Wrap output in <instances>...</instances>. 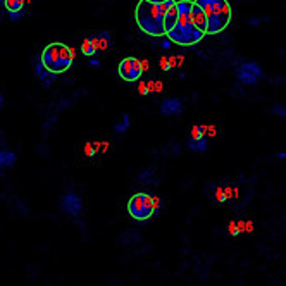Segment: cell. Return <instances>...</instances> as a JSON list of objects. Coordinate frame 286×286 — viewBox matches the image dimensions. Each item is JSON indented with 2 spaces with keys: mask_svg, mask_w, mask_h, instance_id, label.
<instances>
[{
  "mask_svg": "<svg viewBox=\"0 0 286 286\" xmlns=\"http://www.w3.org/2000/svg\"><path fill=\"white\" fill-rule=\"evenodd\" d=\"M6 147V135H4V131H0V148Z\"/></svg>",
  "mask_w": 286,
  "mask_h": 286,
  "instance_id": "obj_23",
  "label": "cell"
},
{
  "mask_svg": "<svg viewBox=\"0 0 286 286\" xmlns=\"http://www.w3.org/2000/svg\"><path fill=\"white\" fill-rule=\"evenodd\" d=\"M118 74L123 81L126 83H133L138 81L143 74V64L142 60H138L136 57H126L119 62L118 67Z\"/></svg>",
  "mask_w": 286,
  "mask_h": 286,
  "instance_id": "obj_7",
  "label": "cell"
},
{
  "mask_svg": "<svg viewBox=\"0 0 286 286\" xmlns=\"http://www.w3.org/2000/svg\"><path fill=\"white\" fill-rule=\"evenodd\" d=\"M72 60H74V54L66 43L54 42L48 43L43 48L42 54H40L38 62L42 64V67L45 71H48L50 74L59 76L64 74L69 67L72 66Z\"/></svg>",
  "mask_w": 286,
  "mask_h": 286,
  "instance_id": "obj_4",
  "label": "cell"
},
{
  "mask_svg": "<svg viewBox=\"0 0 286 286\" xmlns=\"http://www.w3.org/2000/svg\"><path fill=\"white\" fill-rule=\"evenodd\" d=\"M236 78L241 84H247V86H252V84L259 83L260 79L264 78V71L262 67L259 66L257 62H241L236 67Z\"/></svg>",
  "mask_w": 286,
  "mask_h": 286,
  "instance_id": "obj_6",
  "label": "cell"
},
{
  "mask_svg": "<svg viewBox=\"0 0 286 286\" xmlns=\"http://www.w3.org/2000/svg\"><path fill=\"white\" fill-rule=\"evenodd\" d=\"M272 112H274L276 116H279V118H284L286 116V109L284 106H281V104H276V106L272 107Z\"/></svg>",
  "mask_w": 286,
  "mask_h": 286,
  "instance_id": "obj_22",
  "label": "cell"
},
{
  "mask_svg": "<svg viewBox=\"0 0 286 286\" xmlns=\"http://www.w3.org/2000/svg\"><path fill=\"white\" fill-rule=\"evenodd\" d=\"M2 6L9 19L14 23L21 21L26 16V0H2Z\"/></svg>",
  "mask_w": 286,
  "mask_h": 286,
  "instance_id": "obj_9",
  "label": "cell"
},
{
  "mask_svg": "<svg viewBox=\"0 0 286 286\" xmlns=\"http://www.w3.org/2000/svg\"><path fill=\"white\" fill-rule=\"evenodd\" d=\"M150 2H154V4H164L166 0H150Z\"/></svg>",
  "mask_w": 286,
  "mask_h": 286,
  "instance_id": "obj_25",
  "label": "cell"
},
{
  "mask_svg": "<svg viewBox=\"0 0 286 286\" xmlns=\"http://www.w3.org/2000/svg\"><path fill=\"white\" fill-rule=\"evenodd\" d=\"M183 112V102L179 99H166L160 104V114L166 118H172V116H179Z\"/></svg>",
  "mask_w": 286,
  "mask_h": 286,
  "instance_id": "obj_10",
  "label": "cell"
},
{
  "mask_svg": "<svg viewBox=\"0 0 286 286\" xmlns=\"http://www.w3.org/2000/svg\"><path fill=\"white\" fill-rule=\"evenodd\" d=\"M174 0H166L164 4H154L150 0H140L135 9V21L143 33L150 36H164V16L167 6Z\"/></svg>",
  "mask_w": 286,
  "mask_h": 286,
  "instance_id": "obj_2",
  "label": "cell"
},
{
  "mask_svg": "<svg viewBox=\"0 0 286 286\" xmlns=\"http://www.w3.org/2000/svg\"><path fill=\"white\" fill-rule=\"evenodd\" d=\"M59 209L71 217H79L83 214V200L78 193L67 192L59 199Z\"/></svg>",
  "mask_w": 286,
  "mask_h": 286,
  "instance_id": "obj_8",
  "label": "cell"
},
{
  "mask_svg": "<svg viewBox=\"0 0 286 286\" xmlns=\"http://www.w3.org/2000/svg\"><path fill=\"white\" fill-rule=\"evenodd\" d=\"M188 148H190L192 152H199V154L207 152L209 150L207 136H204V138H190V140H188Z\"/></svg>",
  "mask_w": 286,
  "mask_h": 286,
  "instance_id": "obj_16",
  "label": "cell"
},
{
  "mask_svg": "<svg viewBox=\"0 0 286 286\" xmlns=\"http://www.w3.org/2000/svg\"><path fill=\"white\" fill-rule=\"evenodd\" d=\"M195 4L204 11L207 19L205 35H219L231 23V6L228 0H195Z\"/></svg>",
  "mask_w": 286,
  "mask_h": 286,
  "instance_id": "obj_3",
  "label": "cell"
},
{
  "mask_svg": "<svg viewBox=\"0 0 286 286\" xmlns=\"http://www.w3.org/2000/svg\"><path fill=\"white\" fill-rule=\"evenodd\" d=\"M138 181L140 183H147V184H157L159 183V179H157L155 176V169L150 167V169H145L138 174Z\"/></svg>",
  "mask_w": 286,
  "mask_h": 286,
  "instance_id": "obj_17",
  "label": "cell"
},
{
  "mask_svg": "<svg viewBox=\"0 0 286 286\" xmlns=\"http://www.w3.org/2000/svg\"><path fill=\"white\" fill-rule=\"evenodd\" d=\"M155 202L157 197L150 195V193H135L128 202V214H130L135 221H148L155 216Z\"/></svg>",
  "mask_w": 286,
  "mask_h": 286,
  "instance_id": "obj_5",
  "label": "cell"
},
{
  "mask_svg": "<svg viewBox=\"0 0 286 286\" xmlns=\"http://www.w3.org/2000/svg\"><path fill=\"white\" fill-rule=\"evenodd\" d=\"M205 136V128L200 126V124H195L192 130V136L190 138H204Z\"/></svg>",
  "mask_w": 286,
  "mask_h": 286,
  "instance_id": "obj_20",
  "label": "cell"
},
{
  "mask_svg": "<svg viewBox=\"0 0 286 286\" xmlns=\"http://www.w3.org/2000/svg\"><path fill=\"white\" fill-rule=\"evenodd\" d=\"M81 52H83V55H86V57H93L95 54H99V52H97V47H95L93 38H91V36H88V38L83 42Z\"/></svg>",
  "mask_w": 286,
  "mask_h": 286,
  "instance_id": "obj_18",
  "label": "cell"
},
{
  "mask_svg": "<svg viewBox=\"0 0 286 286\" xmlns=\"http://www.w3.org/2000/svg\"><path fill=\"white\" fill-rule=\"evenodd\" d=\"M228 233L231 236H238L241 233V226H238L236 223H231V224H229V228H228Z\"/></svg>",
  "mask_w": 286,
  "mask_h": 286,
  "instance_id": "obj_21",
  "label": "cell"
},
{
  "mask_svg": "<svg viewBox=\"0 0 286 286\" xmlns=\"http://www.w3.org/2000/svg\"><path fill=\"white\" fill-rule=\"evenodd\" d=\"M176 7H178V19H176V24L172 26V30L166 33L169 42L181 47H193L199 42H202L205 35L197 30L190 18L192 2L179 0V2H176Z\"/></svg>",
  "mask_w": 286,
  "mask_h": 286,
  "instance_id": "obj_1",
  "label": "cell"
},
{
  "mask_svg": "<svg viewBox=\"0 0 286 286\" xmlns=\"http://www.w3.org/2000/svg\"><path fill=\"white\" fill-rule=\"evenodd\" d=\"M176 19H178V7H176V2H171L166 9V16H164V30L171 31L172 26L176 24Z\"/></svg>",
  "mask_w": 286,
  "mask_h": 286,
  "instance_id": "obj_12",
  "label": "cell"
},
{
  "mask_svg": "<svg viewBox=\"0 0 286 286\" xmlns=\"http://www.w3.org/2000/svg\"><path fill=\"white\" fill-rule=\"evenodd\" d=\"M190 18L193 24H195V28L199 31H202V33L205 35V31H207V19H205V14L204 11L200 9L199 6H197L195 2H192V9H190Z\"/></svg>",
  "mask_w": 286,
  "mask_h": 286,
  "instance_id": "obj_11",
  "label": "cell"
},
{
  "mask_svg": "<svg viewBox=\"0 0 286 286\" xmlns=\"http://www.w3.org/2000/svg\"><path fill=\"white\" fill-rule=\"evenodd\" d=\"M35 72H36V78L40 79V83H42L45 88H48V86H50V84H54V81H55V79H57V76L50 74V72H48V71L43 69L42 64H40L38 60H36V62H35Z\"/></svg>",
  "mask_w": 286,
  "mask_h": 286,
  "instance_id": "obj_13",
  "label": "cell"
},
{
  "mask_svg": "<svg viewBox=\"0 0 286 286\" xmlns=\"http://www.w3.org/2000/svg\"><path fill=\"white\" fill-rule=\"evenodd\" d=\"M16 160H18V155H16L14 152L9 150V148H6V147L0 148V169L14 166Z\"/></svg>",
  "mask_w": 286,
  "mask_h": 286,
  "instance_id": "obj_15",
  "label": "cell"
},
{
  "mask_svg": "<svg viewBox=\"0 0 286 286\" xmlns=\"http://www.w3.org/2000/svg\"><path fill=\"white\" fill-rule=\"evenodd\" d=\"M91 38H93L97 52L107 50V48L111 47V43H112V38H111V33H109V31H100V33H97V35L91 36Z\"/></svg>",
  "mask_w": 286,
  "mask_h": 286,
  "instance_id": "obj_14",
  "label": "cell"
},
{
  "mask_svg": "<svg viewBox=\"0 0 286 286\" xmlns=\"http://www.w3.org/2000/svg\"><path fill=\"white\" fill-rule=\"evenodd\" d=\"M130 124H131V119H130V114H123V119L121 123H116L114 124V133L116 135H123L130 130Z\"/></svg>",
  "mask_w": 286,
  "mask_h": 286,
  "instance_id": "obj_19",
  "label": "cell"
},
{
  "mask_svg": "<svg viewBox=\"0 0 286 286\" xmlns=\"http://www.w3.org/2000/svg\"><path fill=\"white\" fill-rule=\"evenodd\" d=\"M4 104H6V99H4V95H2V93H0V109H2V107H4Z\"/></svg>",
  "mask_w": 286,
  "mask_h": 286,
  "instance_id": "obj_24",
  "label": "cell"
}]
</instances>
